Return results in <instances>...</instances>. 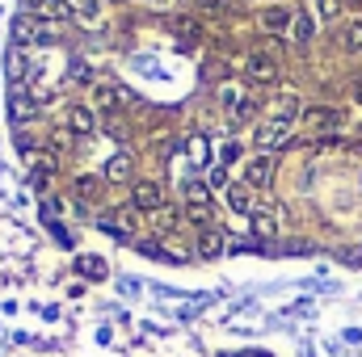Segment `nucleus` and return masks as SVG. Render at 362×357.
Masks as SVG:
<instances>
[{"instance_id": "obj_2", "label": "nucleus", "mask_w": 362, "mask_h": 357, "mask_svg": "<svg viewBox=\"0 0 362 357\" xmlns=\"http://www.w3.org/2000/svg\"><path fill=\"white\" fill-rule=\"evenodd\" d=\"M303 126H308L312 135H333V131L341 126V114L329 109V105H312V109H303Z\"/></svg>"}, {"instance_id": "obj_19", "label": "nucleus", "mask_w": 362, "mask_h": 357, "mask_svg": "<svg viewBox=\"0 0 362 357\" xmlns=\"http://www.w3.org/2000/svg\"><path fill=\"white\" fill-rule=\"evenodd\" d=\"M253 236H257V240H270V236H278V227H274L270 214H253Z\"/></svg>"}, {"instance_id": "obj_1", "label": "nucleus", "mask_w": 362, "mask_h": 357, "mask_svg": "<svg viewBox=\"0 0 362 357\" xmlns=\"http://www.w3.org/2000/svg\"><path fill=\"white\" fill-rule=\"evenodd\" d=\"M245 76H249L253 85H274V80H278V59L266 55V51H253V55L245 59Z\"/></svg>"}, {"instance_id": "obj_26", "label": "nucleus", "mask_w": 362, "mask_h": 357, "mask_svg": "<svg viewBox=\"0 0 362 357\" xmlns=\"http://www.w3.org/2000/svg\"><path fill=\"white\" fill-rule=\"evenodd\" d=\"M189 156L202 164V160H206V139H189Z\"/></svg>"}, {"instance_id": "obj_25", "label": "nucleus", "mask_w": 362, "mask_h": 357, "mask_svg": "<svg viewBox=\"0 0 362 357\" xmlns=\"http://www.w3.org/2000/svg\"><path fill=\"white\" fill-rule=\"evenodd\" d=\"M76 193L81 198H97V177H81L76 181Z\"/></svg>"}, {"instance_id": "obj_8", "label": "nucleus", "mask_w": 362, "mask_h": 357, "mask_svg": "<svg viewBox=\"0 0 362 357\" xmlns=\"http://www.w3.org/2000/svg\"><path fill=\"white\" fill-rule=\"evenodd\" d=\"M68 13H72L68 0H34V17H42V21H64Z\"/></svg>"}, {"instance_id": "obj_29", "label": "nucleus", "mask_w": 362, "mask_h": 357, "mask_svg": "<svg viewBox=\"0 0 362 357\" xmlns=\"http://www.w3.org/2000/svg\"><path fill=\"white\" fill-rule=\"evenodd\" d=\"M211 185H215V189H228V173H223V169H211Z\"/></svg>"}, {"instance_id": "obj_20", "label": "nucleus", "mask_w": 362, "mask_h": 357, "mask_svg": "<svg viewBox=\"0 0 362 357\" xmlns=\"http://www.w3.org/2000/svg\"><path fill=\"white\" fill-rule=\"evenodd\" d=\"M249 118H257V101H253V97H245V101L232 109V122H249Z\"/></svg>"}, {"instance_id": "obj_30", "label": "nucleus", "mask_w": 362, "mask_h": 357, "mask_svg": "<svg viewBox=\"0 0 362 357\" xmlns=\"http://www.w3.org/2000/svg\"><path fill=\"white\" fill-rule=\"evenodd\" d=\"M93 8H97L93 0H81V13H85V17H93Z\"/></svg>"}, {"instance_id": "obj_23", "label": "nucleus", "mask_w": 362, "mask_h": 357, "mask_svg": "<svg viewBox=\"0 0 362 357\" xmlns=\"http://www.w3.org/2000/svg\"><path fill=\"white\" fill-rule=\"evenodd\" d=\"M185 214H189V223H202V227H211V206H185Z\"/></svg>"}, {"instance_id": "obj_22", "label": "nucleus", "mask_w": 362, "mask_h": 357, "mask_svg": "<svg viewBox=\"0 0 362 357\" xmlns=\"http://www.w3.org/2000/svg\"><path fill=\"white\" fill-rule=\"evenodd\" d=\"M8 76H13V80H21V76H25V55H21V51H13V55H8Z\"/></svg>"}, {"instance_id": "obj_31", "label": "nucleus", "mask_w": 362, "mask_h": 357, "mask_svg": "<svg viewBox=\"0 0 362 357\" xmlns=\"http://www.w3.org/2000/svg\"><path fill=\"white\" fill-rule=\"evenodd\" d=\"M354 101H362V80H358V85H354Z\"/></svg>"}, {"instance_id": "obj_24", "label": "nucleus", "mask_w": 362, "mask_h": 357, "mask_svg": "<svg viewBox=\"0 0 362 357\" xmlns=\"http://www.w3.org/2000/svg\"><path fill=\"white\" fill-rule=\"evenodd\" d=\"M156 227H160V231H169V227H177V210H169V206H160V210H156Z\"/></svg>"}, {"instance_id": "obj_6", "label": "nucleus", "mask_w": 362, "mask_h": 357, "mask_svg": "<svg viewBox=\"0 0 362 357\" xmlns=\"http://www.w3.org/2000/svg\"><path fill=\"white\" fill-rule=\"evenodd\" d=\"M270 177H274V160L270 156H253L249 169H245V181L249 185H270Z\"/></svg>"}, {"instance_id": "obj_16", "label": "nucleus", "mask_w": 362, "mask_h": 357, "mask_svg": "<svg viewBox=\"0 0 362 357\" xmlns=\"http://www.w3.org/2000/svg\"><path fill=\"white\" fill-rule=\"evenodd\" d=\"M173 34H177V38H185V42H194L202 30H198V21H194V17H173Z\"/></svg>"}, {"instance_id": "obj_7", "label": "nucleus", "mask_w": 362, "mask_h": 357, "mask_svg": "<svg viewBox=\"0 0 362 357\" xmlns=\"http://www.w3.org/2000/svg\"><path fill=\"white\" fill-rule=\"evenodd\" d=\"M223 253V231L219 227H206V231H198V257H219Z\"/></svg>"}, {"instance_id": "obj_9", "label": "nucleus", "mask_w": 362, "mask_h": 357, "mask_svg": "<svg viewBox=\"0 0 362 357\" xmlns=\"http://www.w3.org/2000/svg\"><path fill=\"white\" fill-rule=\"evenodd\" d=\"M68 126H72V135H89L93 126H97V118H93V109H85V105H72L68 109Z\"/></svg>"}, {"instance_id": "obj_11", "label": "nucleus", "mask_w": 362, "mask_h": 357, "mask_svg": "<svg viewBox=\"0 0 362 357\" xmlns=\"http://www.w3.org/2000/svg\"><path fill=\"white\" fill-rule=\"evenodd\" d=\"M8 114H13V122H25L30 114H34V105H30V97L21 89H13L8 92Z\"/></svg>"}, {"instance_id": "obj_3", "label": "nucleus", "mask_w": 362, "mask_h": 357, "mask_svg": "<svg viewBox=\"0 0 362 357\" xmlns=\"http://www.w3.org/2000/svg\"><path fill=\"white\" fill-rule=\"evenodd\" d=\"M286 135H291V122L270 118V122H262V126H257V135H253V139H257V147H262V152H274V147H282V143H286Z\"/></svg>"}, {"instance_id": "obj_27", "label": "nucleus", "mask_w": 362, "mask_h": 357, "mask_svg": "<svg viewBox=\"0 0 362 357\" xmlns=\"http://www.w3.org/2000/svg\"><path fill=\"white\" fill-rule=\"evenodd\" d=\"M320 13H325V17H337V13H341V0H320Z\"/></svg>"}, {"instance_id": "obj_28", "label": "nucleus", "mask_w": 362, "mask_h": 357, "mask_svg": "<svg viewBox=\"0 0 362 357\" xmlns=\"http://www.w3.org/2000/svg\"><path fill=\"white\" fill-rule=\"evenodd\" d=\"M72 76H76V80H93L89 63H81V59H76V63H72Z\"/></svg>"}, {"instance_id": "obj_12", "label": "nucleus", "mask_w": 362, "mask_h": 357, "mask_svg": "<svg viewBox=\"0 0 362 357\" xmlns=\"http://www.w3.org/2000/svg\"><path fill=\"white\" fill-rule=\"evenodd\" d=\"M228 206H232L236 214H249V210H253V202H249V189H245V185H228Z\"/></svg>"}, {"instance_id": "obj_10", "label": "nucleus", "mask_w": 362, "mask_h": 357, "mask_svg": "<svg viewBox=\"0 0 362 357\" xmlns=\"http://www.w3.org/2000/svg\"><path fill=\"white\" fill-rule=\"evenodd\" d=\"M131 169H135V160H131L127 152H118V156L105 164V177L110 181H131Z\"/></svg>"}, {"instance_id": "obj_17", "label": "nucleus", "mask_w": 362, "mask_h": 357, "mask_svg": "<svg viewBox=\"0 0 362 357\" xmlns=\"http://www.w3.org/2000/svg\"><path fill=\"white\" fill-rule=\"evenodd\" d=\"M185 206H206V185L202 181H185Z\"/></svg>"}, {"instance_id": "obj_14", "label": "nucleus", "mask_w": 362, "mask_h": 357, "mask_svg": "<svg viewBox=\"0 0 362 357\" xmlns=\"http://www.w3.org/2000/svg\"><path fill=\"white\" fill-rule=\"evenodd\" d=\"M76 269H81V277H105V261L101 257H76Z\"/></svg>"}, {"instance_id": "obj_4", "label": "nucleus", "mask_w": 362, "mask_h": 357, "mask_svg": "<svg viewBox=\"0 0 362 357\" xmlns=\"http://www.w3.org/2000/svg\"><path fill=\"white\" fill-rule=\"evenodd\" d=\"M131 101H135V97H127L118 85H97V89H93V105H97L101 114H114V109H122V105H131Z\"/></svg>"}, {"instance_id": "obj_15", "label": "nucleus", "mask_w": 362, "mask_h": 357, "mask_svg": "<svg viewBox=\"0 0 362 357\" xmlns=\"http://www.w3.org/2000/svg\"><path fill=\"white\" fill-rule=\"evenodd\" d=\"M291 38H295V42H308V38H312V17H308V13H295V17H291Z\"/></svg>"}, {"instance_id": "obj_13", "label": "nucleus", "mask_w": 362, "mask_h": 357, "mask_svg": "<svg viewBox=\"0 0 362 357\" xmlns=\"http://www.w3.org/2000/svg\"><path fill=\"white\" fill-rule=\"evenodd\" d=\"M262 25H266V30H274V34H282V30H291V13H286V8H266Z\"/></svg>"}, {"instance_id": "obj_18", "label": "nucleus", "mask_w": 362, "mask_h": 357, "mask_svg": "<svg viewBox=\"0 0 362 357\" xmlns=\"http://www.w3.org/2000/svg\"><path fill=\"white\" fill-rule=\"evenodd\" d=\"M341 42H346V51H354V55H358V51H362V21H350V25H346Z\"/></svg>"}, {"instance_id": "obj_5", "label": "nucleus", "mask_w": 362, "mask_h": 357, "mask_svg": "<svg viewBox=\"0 0 362 357\" xmlns=\"http://www.w3.org/2000/svg\"><path fill=\"white\" fill-rule=\"evenodd\" d=\"M135 206L156 214V210L165 206V193H160V185H156V181H139V185H135Z\"/></svg>"}, {"instance_id": "obj_21", "label": "nucleus", "mask_w": 362, "mask_h": 357, "mask_svg": "<svg viewBox=\"0 0 362 357\" xmlns=\"http://www.w3.org/2000/svg\"><path fill=\"white\" fill-rule=\"evenodd\" d=\"M25 38H34V25H30L25 17H17V21H13V42H25Z\"/></svg>"}]
</instances>
